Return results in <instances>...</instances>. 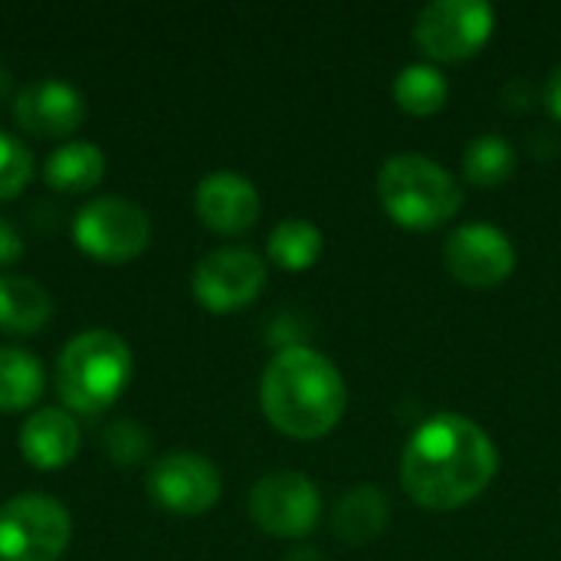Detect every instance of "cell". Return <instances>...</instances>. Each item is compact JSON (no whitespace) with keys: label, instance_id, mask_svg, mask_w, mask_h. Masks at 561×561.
Segmentation results:
<instances>
[{"label":"cell","instance_id":"6da1fadb","mask_svg":"<svg viewBox=\"0 0 561 561\" xmlns=\"http://www.w3.org/2000/svg\"><path fill=\"white\" fill-rule=\"evenodd\" d=\"M500 454L490 434L463 414H437L424 421L404 447L401 486L434 513L473 503L496 477Z\"/></svg>","mask_w":561,"mask_h":561},{"label":"cell","instance_id":"7a4b0ae2","mask_svg":"<svg viewBox=\"0 0 561 561\" xmlns=\"http://www.w3.org/2000/svg\"><path fill=\"white\" fill-rule=\"evenodd\" d=\"M266 421L296 440H316L339 427L348 391L339 368L309 345H289L273 355L260 381Z\"/></svg>","mask_w":561,"mask_h":561},{"label":"cell","instance_id":"3957f363","mask_svg":"<svg viewBox=\"0 0 561 561\" xmlns=\"http://www.w3.org/2000/svg\"><path fill=\"white\" fill-rule=\"evenodd\" d=\"M131 348L108 329H89L69 339L56 362V391L72 414H102L131 381Z\"/></svg>","mask_w":561,"mask_h":561},{"label":"cell","instance_id":"277c9868","mask_svg":"<svg viewBox=\"0 0 561 561\" xmlns=\"http://www.w3.org/2000/svg\"><path fill=\"white\" fill-rule=\"evenodd\" d=\"M378 197L388 217L408 230H434L457 217L463 191L457 178L427 154H394L378 171Z\"/></svg>","mask_w":561,"mask_h":561},{"label":"cell","instance_id":"5b68a950","mask_svg":"<svg viewBox=\"0 0 561 561\" xmlns=\"http://www.w3.org/2000/svg\"><path fill=\"white\" fill-rule=\"evenodd\" d=\"M69 539V510L46 493H20L0 506V561H59Z\"/></svg>","mask_w":561,"mask_h":561},{"label":"cell","instance_id":"8992f818","mask_svg":"<svg viewBox=\"0 0 561 561\" xmlns=\"http://www.w3.org/2000/svg\"><path fill=\"white\" fill-rule=\"evenodd\" d=\"M72 240L102 263H128L151 240V217L128 197H95L72 220Z\"/></svg>","mask_w":561,"mask_h":561},{"label":"cell","instance_id":"52a82bcc","mask_svg":"<svg viewBox=\"0 0 561 561\" xmlns=\"http://www.w3.org/2000/svg\"><path fill=\"white\" fill-rule=\"evenodd\" d=\"M496 26V10L486 0H434L417 13L414 39L440 62L470 59Z\"/></svg>","mask_w":561,"mask_h":561},{"label":"cell","instance_id":"ba28073f","mask_svg":"<svg viewBox=\"0 0 561 561\" xmlns=\"http://www.w3.org/2000/svg\"><path fill=\"white\" fill-rule=\"evenodd\" d=\"M322 500L316 483L296 470H273L250 490L253 523L276 539H302L316 529Z\"/></svg>","mask_w":561,"mask_h":561},{"label":"cell","instance_id":"9c48e42d","mask_svg":"<svg viewBox=\"0 0 561 561\" xmlns=\"http://www.w3.org/2000/svg\"><path fill=\"white\" fill-rule=\"evenodd\" d=\"M263 283H266V263L250 247H220L207 253L191 279L197 302L220 316L253 302Z\"/></svg>","mask_w":561,"mask_h":561},{"label":"cell","instance_id":"30bf717a","mask_svg":"<svg viewBox=\"0 0 561 561\" xmlns=\"http://www.w3.org/2000/svg\"><path fill=\"white\" fill-rule=\"evenodd\" d=\"M220 470L191 450H174L154 460L148 473V496L178 516H201L220 500Z\"/></svg>","mask_w":561,"mask_h":561},{"label":"cell","instance_id":"8fae6325","mask_svg":"<svg viewBox=\"0 0 561 561\" xmlns=\"http://www.w3.org/2000/svg\"><path fill=\"white\" fill-rule=\"evenodd\" d=\"M444 263L457 283L470 289H490V286H500L513 273L516 250L500 227L463 224L447 237Z\"/></svg>","mask_w":561,"mask_h":561},{"label":"cell","instance_id":"7c38bea8","mask_svg":"<svg viewBox=\"0 0 561 561\" xmlns=\"http://www.w3.org/2000/svg\"><path fill=\"white\" fill-rule=\"evenodd\" d=\"M13 115L20 128L46 138L72 135L85 118V99L76 85L62 79H36L20 89L13 102Z\"/></svg>","mask_w":561,"mask_h":561},{"label":"cell","instance_id":"4fadbf2b","mask_svg":"<svg viewBox=\"0 0 561 561\" xmlns=\"http://www.w3.org/2000/svg\"><path fill=\"white\" fill-rule=\"evenodd\" d=\"M197 217L214 233H247L260 220V194L250 178L237 171H214L197 184L194 194Z\"/></svg>","mask_w":561,"mask_h":561},{"label":"cell","instance_id":"5bb4252c","mask_svg":"<svg viewBox=\"0 0 561 561\" xmlns=\"http://www.w3.org/2000/svg\"><path fill=\"white\" fill-rule=\"evenodd\" d=\"M82 434L76 414L66 408H43L20 427V454L36 470H59L79 454Z\"/></svg>","mask_w":561,"mask_h":561},{"label":"cell","instance_id":"9a60e30c","mask_svg":"<svg viewBox=\"0 0 561 561\" xmlns=\"http://www.w3.org/2000/svg\"><path fill=\"white\" fill-rule=\"evenodd\" d=\"M391 523V503L378 486H355L348 490L332 510V529L348 546L375 542Z\"/></svg>","mask_w":561,"mask_h":561},{"label":"cell","instance_id":"2e32d148","mask_svg":"<svg viewBox=\"0 0 561 561\" xmlns=\"http://www.w3.org/2000/svg\"><path fill=\"white\" fill-rule=\"evenodd\" d=\"M53 316L49 293L30 276L0 273V332L30 335L39 332Z\"/></svg>","mask_w":561,"mask_h":561},{"label":"cell","instance_id":"e0dca14e","mask_svg":"<svg viewBox=\"0 0 561 561\" xmlns=\"http://www.w3.org/2000/svg\"><path fill=\"white\" fill-rule=\"evenodd\" d=\"M102 174H105V154L92 141H66L43 164L46 184L53 191H69V194L95 187Z\"/></svg>","mask_w":561,"mask_h":561},{"label":"cell","instance_id":"ac0fdd59","mask_svg":"<svg viewBox=\"0 0 561 561\" xmlns=\"http://www.w3.org/2000/svg\"><path fill=\"white\" fill-rule=\"evenodd\" d=\"M46 371L26 348L0 345V411H23L39 401Z\"/></svg>","mask_w":561,"mask_h":561},{"label":"cell","instance_id":"d6986e66","mask_svg":"<svg viewBox=\"0 0 561 561\" xmlns=\"http://www.w3.org/2000/svg\"><path fill=\"white\" fill-rule=\"evenodd\" d=\"M450 85L444 72L431 62H411L394 76V102L408 115H434L444 108Z\"/></svg>","mask_w":561,"mask_h":561},{"label":"cell","instance_id":"ffe728a7","mask_svg":"<svg viewBox=\"0 0 561 561\" xmlns=\"http://www.w3.org/2000/svg\"><path fill=\"white\" fill-rule=\"evenodd\" d=\"M322 247H325V237L322 230L312 224V220H302V217H289L283 224H276V230L270 233V260L279 263L283 270H309L319 256H322Z\"/></svg>","mask_w":561,"mask_h":561},{"label":"cell","instance_id":"44dd1931","mask_svg":"<svg viewBox=\"0 0 561 561\" xmlns=\"http://www.w3.org/2000/svg\"><path fill=\"white\" fill-rule=\"evenodd\" d=\"M516 168V151L503 135H480L463 151V174L477 187L503 184Z\"/></svg>","mask_w":561,"mask_h":561},{"label":"cell","instance_id":"7402d4cb","mask_svg":"<svg viewBox=\"0 0 561 561\" xmlns=\"http://www.w3.org/2000/svg\"><path fill=\"white\" fill-rule=\"evenodd\" d=\"M33 178V154L30 148L0 128V201L16 197Z\"/></svg>","mask_w":561,"mask_h":561},{"label":"cell","instance_id":"603a6c76","mask_svg":"<svg viewBox=\"0 0 561 561\" xmlns=\"http://www.w3.org/2000/svg\"><path fill=\"white\" fill-rule=\"evenodd\" d=\"M102 440H105V450H108V457L115 463H138L148 454V434L135 421H128V417L112 421L105 427Z\"/></svg>","mask_w":561,"mask_h":561},{"label":"cell","instance_id":"cb8c5ba5","mask_svg":"<svg viewBox=\"0 0 561 561\" xmlns=\"http://www.w3.org/2000/svg\"><path fill=\"white\" fill-rule=\"evenodd\" d=\"M23 256V237H20V230L0 214V270L3 266H10V263H16Z\"/></svg>","mask_w":561,"mask_h":561},{"label":"cell","instance_id":"d4e9b609","mask_svg":"<svg viewBox=\"0 0 561 561\" xmlns=\"http://www.w3.org/2000/svg\"><path fill=\"white\" fill-rule=\"evenodd\" d=\"M546 105L556 118H561V62L552 69V76L546 82Z\"/></svg>","mask_w":561,"mask_h":561},{"label":"cell","instance_id":"484cf974","mask_svg":"<svg viewBox=\"0 0 561 561\" xmlns=\"http://www.w3.org/2000/svg\"><path fill=\"white\" fill-rule=\"evenodd\" d=\"M10 89H13V76H10V69H7V66L0 62V102H3L7 95H10Z\"/></svg>","mask_w":561,"mask_h":561}]
</instances>
